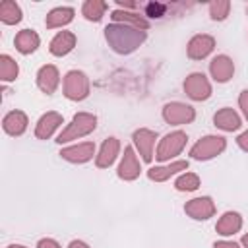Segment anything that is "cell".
<instances>
[{"mask_svg": "<svg viewBox=\"0 0 248 248\" xmlns=\"http://www.w3.org/2000/svg\"><path fill=\"white\" fill-rule=\"evenodd\" d=\"M0 60H2V78H4V79H14V78L17 76V66H16V62H12L8 56H2Z\"/></svg>", "mask_w": 248, "mask_h": 248, "instance_id": "27", "label": "cell"}, {"mask_svg": "<svg viewBox=\"0 0 248 248\" xmlns=\"http://www.w3.org/2000/svg\"><path fill=\"white\" fill-rule=\"evenodd\" d=\"M74 43H76V37L72 35V33H68V31H62V33H58L54 39H52V43H50V52L52 54H66V52H70L72 50V46H74Z\"/></svg>", "mask_w": 248, "mask_h": 248, "instance_id": "10", "label": "cell"}, {"mask_svg": "<svg viewBox=\"0 0 248 248\" xmlns=\"http://www.w3.org/2000/svg\"><path fill=\"white\" fill-rule=\"evenodd\" d=\"M70 248H87V246H85L83 242H72V246H70Z\"/></svg>", "mask_w": 248, "mask_h": 248, "instance_id": "35", "label": "cell"}, {"mask_svg": "<svg viewBox=\"0 0 248 248\" xmlns=\"http://www.w3.org/2000/svg\"><path fill=\"white\" fill-rule=\"evenodd\" d=\"M37 45H39V37H37V33L29 31V29H23V31L16 37V46H17V50H21V52H31V50L37 48Z\"/></svg>", "mask_w": 248, "mask_h": 248, "instance_id": "14", "label": "cell"}, {"mask_svg": "<svg viewBox=\"0 0 248 248\" xmlns=\"http://www.w3.org/2000/svg\"><path fill=\"white\" fill-rule=\"evenodd\" d=\"M184 87L192 99H205L209 95V83L205 81V78L202 74H192L186 79Z\"/></svg>", "mask_w": 248, "mask_h": 248, "instance_id": "6", "label": "cell"}, {"mask_svg": "<svg viewBox=\"0 0 248 248\" xmlns=\"http://www.w3.org/2000/svg\"><path fill=\"white\" fill-rule=\"evenodd\" d=\"M186 211L196 219H207L213 213V203L209 198H198L186 205Z\"/></svg>", "mask_w": 248, "mask_h": 248, "instance_id": "9", "label": "cell"}, {"mask_svg": "<svg viewBox=\"0 0 248 248\" xmlns=\"http://www.w3.org/2000/svg\"><path fill=\"white\" fill-rule=\"evenodd\" d=\"M105 31H107V41L112 45L116 52H132L145 39V33L140 31L138 27H126L118 23L108 25Z\"/></svg>", "mask_w": 248, "mask_h": 248, "instance_id": "1", "label": "cell"}, {"mask_svg": "<svg viewBox=\"0 0 248 248\" xmlns=\"http://www.w3.org/2000/svg\"><path fill=\"white\" fill-rule=\"evenodd\" d=\"M238 143H240L244 149H248V132H246V134H242V136L238 138Z\"/></svg>", "mask_w": 248, "mask_h": 248, "instance_id": "33", "label": "cell"}, {"mask_svg": "<svg viewBox=\"0 0 248 248\" xmlns=\"http://www.w3.org/2000/svg\"><path fill=\"white\" fill-rule=\"evenodd\" d=\"M184 141H186V136H184L182 132H174V134L167 136V138L163 140L161 147H159L157 159H161V161H163V159H169L170 155H176V153L182 149Z\"/></svg>", "mask_w": 248, "mask_h": 248, "instance_id": "5", "label": "cell"}, {"mask_svg": "<svg viewBox=\"0 0 248 248\" xmlns=\"http://www.w3.org/2000/svg\"><path fill=\"white\" fill-rule=\"evenodd\" d=\"M211 74L217 81H227L232 76V62L227 56H217L211 62Z\"/></svg>", "mask_w": 248, "mask_h": 248, "instance_id": "11", "label": "cell"}, {"mask_svg": "<svg viewBox=\"0 0 248 248\" xmlns=\"http://www.w3.org/2000/svg\"><path fill=\"white\" fill-rule=\"evenodd\" d=\"M165 118H167L169 122L182 124V122H188V120L194 118V110H192L190 107H186V105L174 103V105H169V107L165 108Z\"/></svg>", "mask_w": 248, "mask_h": 248, "instance_id": "7", "label": "cell"}, {"mask_svg": "<svg viewBox=\"0 0 248 248\" xmlns=\"http://www.w3.org/2000/svg\"><path fill=\"white\" fill-rule=\"evenodd\" d=\"M134 140H136V143H138V147L143 155V161H149L151 159V143L155 140V134H151L147 130H140V132L134 134Z\"/></svg>", "mask_w": 248, "mask_h": 248, "instance_id": "15", "label": "cell"}, {"mask_svg": "<svg viewBox=\"0 0 248 248\" xmlns=\"http://www.w3.org/2000/svg\"><path fill=\"white\" fill-rule=\"evenodd\" d=\"M10 248H23V246H10Z\"/></svg>", "mask_w": 248, "mask_h": 248, "instance_id": "37", "label": "cell"}, {"mask_svg": "<svg viewBox=\"0 0 248 248\" xmlns=\"http://www.w3.org/2000/svg\"><path fill=\"white\" fill-rule=\"evenodd\" d=\"M58 83V74H56V68L54 66H45L41 72H39V85L45 93H52L54 87Z\"/></svg>", "mask_w": 248, "mask_h": 248, "instance_id": "12", "label": "cell"}, {"mask_svg": "<svg viewBox=\"0 0 248 248\" xmlns=\"http://www.w3.org/2000/svg\"><path fill=\"white\" fill-rule=\"evenodd\" d=\"M186 167H188V163L178 161V163H172L170 167L151 169V170H149V178H153V180H163V178H167L169 174H172V172H176V170H182V169H186Z\"/></svg>", "mask_w": 248, "mask_h": 248, "instance_id": "25", "label": "cell"}, {"mask_svg": "<svg viewBox=\"0 0 248 248\" xmlns=\"http://www.w3.org/2000/svg\"><path fill=\"white\" fill-rule=\"evenodd\" d=\"M176 188L178 190H196L198 188V176L194 174H184L176 180Z\"/></svg>", "mask_w": 248, "mask_h": 248, "instance_id": "28", "label": "cell"}, {"mask_svg": "<svg viewBox=\"0 0 248 248\" xmlns=\"http://www.w3.org/2000/svg\"><path fill=\"white\" fill-rule=\"evenodd\" d=\"M215 248H238L236 244H231V242H217Z\"/></svg>", "mask_w": 248, "mask_h": 248, "instance_id": "34", "label": "cell"}, {"mask_svg": "<svg viewBox=\"0 0 248 248\" xmlns=\"http://www.w3.org/2000/svg\"><path fill=\"white\" fill-rule=\"evenodd\" d=\"M229 8H231L229 2H213V4L209 6V10H211V17H213V19H223V17L227 16Z\"/></svg>", "mask_w": 248, "mask_h": 248, "instance_id": "29", "label": "cell"}, {"mask_svg": "<svg viewBox=\"0 0 248 248\" xmlns=\"http://www.w3.org/2000/svg\"><path fill=\"white\" fill-rule=\"evenodd\" d=\"M225 147V140L223 138H215V136H207L202 141H198L192 149V155L196 159H209L213 155H217L221 149Z\"/></svg>", "mask_w": 248, "mask_h": 248, "instance_id": "3", "label": "cell"}, {"mask_svg": "<svg viewBox=\"0 0 248 248\" xmlns=\"http://www.w3.org/2000/svg\"><path fill=\"white\" fill-rule=\"evenodd\" d=\"M112 17L116 19V21H124V23H134L138 29H147V21L143 19V17H140L138 14H132V12H120V10H116V12H112Z\"/></svg>", "mask_w": 248, "mask_h": 248, "instance_id": "24", "label": "cell"}, {"mask_svg": "<svg viewBox=\"0 0 248 248\" xmlns=\"http://www.w3.org/2000/svg\"><path fill=\"white\" fill-rule=\"evenodd\" d=\"M74 10L72 8H56L46 16V27H56V25H64L68 21H72Z\"/></svg>", "mask_w": 248, "mask_h": 248, "instance_id": "17", "label": "cell"}, {"mask_svg": "<svg viewBox=\"0 0 248 248\" xmlns=\"http://www.w3.org/2000/svg\"><path fill=\"white\" fill-rule=\"evenodd\" d=\"M238 227H240V217L236 213H225L221 217V221L217 223V231L221 234H231V232L238 231Z\"/></svg>", "mask_w": 248, "mask_h": 248, "instance_id": "22", "label": "cell"}, {"mask_svg": "<svg viewBox=\"0 0 248 248\" xmlns=\"http://www.w3.org/2000/svg\"><path fill=\"white\" fill-rule=\"evenodd\" d=\"M64 159H70V161H87L91 155H93V143H81V145H76V147H70V149H64L60 153Z\"/></svg>", "mask_w": 248, "mask_h": 248, "instance_id": "13", "label": "cell"}, {"mask_svg": "<svg viewBox=\"0 0 248 248\" xmlns=\"http://www.w3.org/2000/svg\"><path fill=\"white\" fill-rule=\"evenodd\" d=\"M25 116L21 112H10L6 118H4V128L6 132L10 134H21L25 130Z\"/></svg>", "mask_w": 248, "mask_h": 248, "instance_id": "20", "label": "cell"}, {"mask_svg": "<svg viewBox=\"0 0 248 248\" xmlns=\"http://www.w3.org/2000/svg\"><path fill=\"white\" fill-rule=\"evenodd\" d=\"M93 128H95V116H91V114H78V116L74 118L72 126H70L64 134H60L58 141L62 143V141H68V140H72V138H76V136H83V134H87V132L93 130Z\"/></svg>", "mask_w": 248, "mask_h": 248, "instance_id": "2", "label": "cell"}, {"mask_svg": "<svg viewBox=\"0 0 248 248\" xmlns=\"http://www.w3.org/2000/svg\"><path fill=\"white\" fill-rule=\"evenodd\" d=\"M60 124V116L58 114H46V116H43L41 118V122H39V126H37V136L39 138H48L50 134H52V130L56 128Z\"/></svg>", "mask_w": 248, "mask_h": 248, "instance_id": "21", "label": "cell"}, {"mask_svg": "<svg viewBox=\"0 0 248 248\" xmlns=\"http://www.w3.org/2000/svg\"><path fill=\"white\" fill-rule=\"evenodd\" d=\"M244 244H246V246H248V234H246V236H244Z\"/></svg>", "mask_w": 248, "mask_h": 248, "instance_id": "36", "label": "cell"}, {"mask_svg": "<svg viewBox=\"0 0 248 248\" xmlns=\"http://www.w3.org/2000/svg\"><path fill=\"white\" fill-rule=\"evenodd\" d=\"M0 17H2V21H6V23H16V21H19V17H21L19 6H17L16 2H12V0H4V2L0 4Z\"/></svg>", "mask_w": 248, "mask_h": 248, "instance_id": "18", "label": "cell"}, {"mask_svg": "<svg viewBox=\"0 0 248 248\" xmlns=\"http://www.w3.org/2000/svg\"><path fill=\"white\" fill-rule=\"evenodd\" d=\"M138 172H140V167L134 159V151L130 147H126V155H124V161L120 165V176L122 178H134Z\"/></svg>", "mask_w": 248, "mask_h": 248, "instance_id": "19", "label": "cell"}, {"mask_svg": "<svg viewBox=\"0 0 248 248\" xmlns=\"http://www.w3.org/2000/svg\"><path fill=\"white\" fill-rule=\"evenodd\" d=\"M39 248H58V244L54 240H41L39 242Z\"/></svg>", "mask_w": 248, "mask_h": 248, "instance_id": "32", "label": "cell"}, {"mask_svg": "<svg viewBox=\"0 0 248 248\" xmlns=\"http://www.w3.org/2000/svg\"><path fill=\"white\" fill-rule=\"evenodd\" d=\"M116 149H118V141L114 138H110L108 141H105L103 145V151H101V157L97 159V165L99 167H107L114 161V155H116Z\"/></svg>", "mask_w": 248, "mask_h": 248, "instance_id": "23", "label": "cell"}, {"mask_svg": "<svg viewBox=\"0 0 248 248\" xmlns=\"http://www.w3.org/2000/svg\"><path fill=\"white\" fill-rule=\"evenodd\" d=\"M213 48V39L207 37V35H198L190 41V46H188V54L192 58H203L205 54H209Z\"/></svg>", "mask_w": 248, "mask_h": 248, "instance_id": "8", "label": "cell"}, {"mask_svg": "<svg viewBox=\"0 0 248 248\" xmlns=\"http://www.w3.org/2000/svg\"><path fill=\"white\" fill-rule=\"evenodd\" d=\"M66 95L70 99H83L87 95V79L81 72H70L66 76Z\"/></svg>", "mask_w": 248, "mask_h": 248, "instance_id": "4", "label": "cell"}, {"mask_svg": "<svg viewBox=\"0 0 248 248\" xmlns=\"http://www.w3.org/2000/svg\"><path fill=\"white\" fill-rule=\"evenodd\" d=\"M165 10H167V6H165V4L151 2V4H147V6H145V16H149V17H161V16L165 14Z\"/></svg>", "mask_w": 248, "mask_h": 248, "instance_id": "30", "label": "cell"}, {"mask_svg": "<svg viewBox=\"0 0 248 248\" xmlns=\"http://www.w3.org/2000/svg\"><path fill=\"white\" fill-rule=\"evenodd\" d=\"M240 107L244 108V114L248 116V91H244V93L240 95Z\"/></svg>", "mask_w": 248, "mask_h": 248, "instance_id": "31", "label": "cell"}, {"mask_svg": "<svg viewBox=\"0 0 248 248\" xmlns=\"http://www.w3.org/2000/svg\"><path fill=\"white\" fill-rule=\"evenodd\" d=\"M105 8H107V4L105 2H97V0H89V2H85L83 4V16L87 17V19H101V16H103V12H105Z\"/></svg>", "mask_w": 248, "mask_h": 248, "instance_id": "26", "label": "cell"}, {"mask_svg": "<svg viewBox=\"0 0 248 248\" xmlns=\"http://www.w3.org/2000/svg\"><path fill=\"white\" fill-rule=\"evenodd\" d=\"M215 124L223 130H236L240 126V120L231 108H223L221 112L215 114Z\"/></svg>", "mask_w": 248, "mask_h": 248, "instance_id": "16", "label": "cell"}]
</instances>
